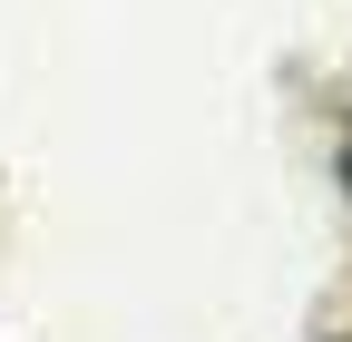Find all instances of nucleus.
<instances>
[{
    "label": "nucleus",
    "mask_w": 352,
    "mask_h": 342,
    "mask_svg": "<svg viewBox=\"0 0 352 342\" xmlns=\"http://www.w3.org/2000/svg\"><path fill=\"white\" fill-rule=\"evenodd\" d=\"M342 342H352V323H342Z\"/></svg>",
    "instance_id": "obj_1"
}]
</instances>
